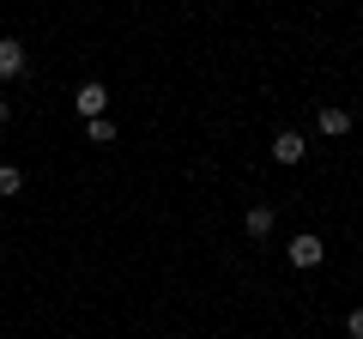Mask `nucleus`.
I'll list each match as a JSON object with an SVG mask.
<instances>
[{
  "label": "nucleus",
  "instance_id": "2",
  "mask_svg": "<svg viewBox=\"0 0 363 339\" xmlns=\"http://www.w3.org/2000/svg\"><path fill=\"white\" fill-rule=\"evenodd\" d=\"M25 67H30L25 61V43H18V37H0V85H13Z\"/></svg>",
  "mask_w": 363,
  "mask_h": 339
},
{
  "label": "nucleus",
  "instance_id": "3",
  "mask_svg": "<svg viewBox=\"0 0 363 339\" xmlns=\"http://www.w3.org/2000/svg\"><path fill=\"white\" fill-rule=\"evenodd\" d=\"M73 104H79V116H85V121H97V116H104V109H109V91H104V85H97V79H85V85H79V91H73Z\"/></svg>",
  "mask_w": 363,
  "mask_h": 339
},
{
  "label": "nucleus",
  "instance_id": "7",
  "mask_svg": "<svg viewBox=\"0 0 363 339\" xmlns=\"http://www.w3.org/2000/svg\"><path fill=\"white\" fill-rule=\"evenodd\" d=\"M85 133H91V145H116V121H109V116L85 121Z\"/></svg>",
  "mask_w": 363,
  "mask_h": 339
},
{
  "label": "nucleus",
  "instance_id": "6",
  "mask_svg": "<svg viewBox=\"0 0 363 339\" xmlns=\"http://www.w3.org/2000/svg\"><path fill=\"white\" fill-rule=\"evenodd\" d=\"M272 224H279V212H272V206H248L242 230H248V236H255V243H260V236H272Z\"/></svg>",
  "mask_w": 363,
  "mask_h": 339
},
{
  "label": "nucleus",
  "instance_id": "8",
  "mask_svg": "<svg viewBox=\"0 0 363 339\" xmlns=\"http://www.w3.org/2000/svg\"><path fill=\"white\" fill-rule=\"evenodd\" d=\"M18 188H25V176H18L13 164H0V194H18Z\"/></svg>",
  "mask_w": 363,
  "mask_h": 339
},
{
  "label": "nucleus",
  "instance_id": "5",
  "mask_svg": "<svg viewBox=\"0 0 363 339\" xmlns=\"http://www.w3.org/2000/svg\"><path fill=\"white\" fill-rule=\"evenodd\" d=\"M315 121H321V133H327V140H339V133H351V109H345V104H327V109H321Z\"/></svg>",
  "mask_w": 363,
  "mask_h": 339
},
{
  "label": "nucleus",
  "instance_id": "1",
  "mask_svg": "<svg viewBox=\"0 0 363 339\" xmlns=\"http://www.w3.org/2000/svg\"><path fill=\"white\" fill-rule=\"evenodd\" d=\"M285 261L297 267V273H309V267H321V261H327V243L303 230V236H291V243H285Z\"/></svg>",
  "mask_w": 363,
  "mask_h": 339
},
{
  "label": "nucleus",
  "instance_id": "10",
  "mask_svg": "<svg viewBox=\"0 0 363 339\" xmlns=\"http://www.w3.org/2000/svg\"><path fill=\"white\" fill-rule=\"evenodd\" d=\"M6 116H13V104H6V97H0V128H6Z\"/></svg>",
  "mask_w": 363,
  "mask_h": 339
},
{
  "label": "nucleus",
  "instance_id": "9",
  "mask_svg": "<svg viewBox=\"0 0 363 339\" xmlns=\"http://www.w3.org/2000/svg\"><path fill=\"white\" fill-rule=\"evenodd\" d=\"M345 333H351V339H363V309H351V315H345Z\"/></svg>",
  "mask_w": 363,
  "mask_h": 339
},
{
  "label": "nucleus",
  "instance_id": "4",
  "mask_svg": "<svg viewBox=\"0 0 363 339\" xmlns=\"http://www.w3.org/2000/svg\"><path fill=\"white\" fill-rule=\"evenodd\" d=\"M303 152H309V145H303V133H297V128L272 133V157H279V164H303Z\"/></svg>",
  "mask_w": 363,
  "mask_h": 339
}]
</instances>
